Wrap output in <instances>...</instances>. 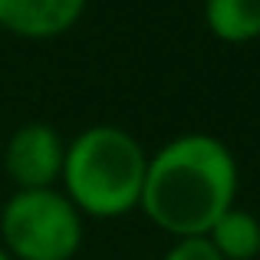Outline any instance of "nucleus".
<instances>
[{"label":"nucleus","instance_id":"6","mask_svg":"<svg viewBox=\"0 0 260 260\" xmlns=\"http://www.w3.org/2000/svg\"><path fill=\"white\" fill-rule=\"evenodd\" d=\"M204 23L221 43L260 40V0H204Z\"/></svg>","mask_w":260,"mask_h":260},{"label":"nucleus","instance_id":"2","mask_svg":"<svg viewBox=\"0 0 260 260\" xmlns=\"http://www.w3.org/2000/svg\"><path fill=\"white\" fill-rule=\"evenodd\" d=\"M148 155L132 132L119 125H89L66 145L63 194L79 214L112 221L139 208Z\"/></svg>","mask_w":260,"mask_h":260},{"label":"nucleus","instance_id":"8","mask_svg":"<svg viewBox=\"0 0 260 260\" xmlns=\"http://www.w3.org/2000/svg\"><path fill=\"white\" fill-rule=\"evenodd\" d=\"M161 260H221V254L211 247L208 237H181L168 247Z\"/></svg>","mask_w":260,"mask_h":260},{"label":"nucleus","instance_id":"9","mask_svg":"<svg viewBox=\"0 0 260 260\" xmlns=\"http://www.w3.org/2000/svg\"><path fill=\"white\" fill-rule=\"evenodd\" d=\"M0 260H13V257H10V254H7V250H4V247H0Z\"/></svg>","mask_w":260,"mask_h":260},{"label":"nucleus","instance_id":"7","mask_svg":"<svg viewBox=\"0 0 260 260\" xmlns=\"http://www.w3.org/2000/svg\"><path fill=\"white\" fill-rule=\"evenodd\" d=\"M204 237L221 254V260H254L260 250V221L250 211L231 208Z\"/></svg>","mask_w":260,"mask_h":260},{"label":"nucleus","instance_id":"3","mask_svg":"<svg viewBox=\"0 0 260 260\" xmlns=\"http://www.w3.org/2000/svg\"><path fill=\"white\" fill-rule=\"evenodd\" d=\"M0 237L13 260H73L83 244V214L56 188L17 191L0 211Z\"/></svg>","mask_w":260,"mask_h":260},{"label":"nucleus","instance_id":"4","mask_svg":"<svg viewBox=\"0 0 260 260\" xmlns=\"http://www.w3.org/2000/svg\"><path fill=\"white\" fill-rule=\"evenodd\" d=\"M66 145L59 132L46 122H26L10 135L4 148V168L17 191H43L53 188L63 172Z\"/></svg>","mask_w":260,"mask_h":260},{"label":"nucleus","instance_id":"10","mask_svg":"<svg viewBox=\"0 0 260 260\" xmlns=\"http://www.w3.org/2000/svg\"><path fill=\"white\" fill-rule=\"evenodd\" d=\"M257 257H260V250H257Z\"/></svg>","mask_w":260,"mask_h":260},{"label":"nucleus","instance_id":"1","mask_svg":"<svg viewBox=\"0 0 260 260\" xmlns=\"http://www.w3.org/2000/svg\"><path fill=\"white\" fill-rule=\"evenodd\" d=\"M237 198V161L234 152L217 135L188 132L148 158L139 208L145 217L172 234L204 237L217 217L234 208Z\"/></svg>","mask_w":260,"mask_h":260},{"label":"nucleus","instance_id":"5","mask_svg":"<svg viewBox=\"0 0 260 260\" xmlns=\"http://www.w3.org/2000/svg\"><path fill=\"white\" fill-rule=\"evenodd\" d=\"M89 0H0V30L23 40H56L79 23Z\"/></svg>","mask_w":260,"mask_h":260}]
</instances>
